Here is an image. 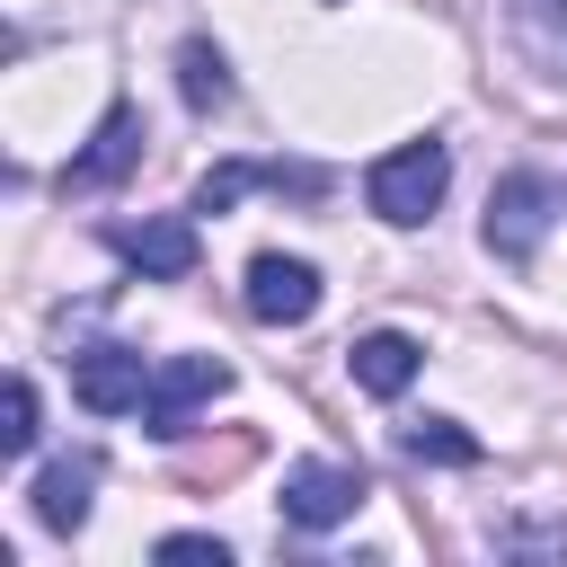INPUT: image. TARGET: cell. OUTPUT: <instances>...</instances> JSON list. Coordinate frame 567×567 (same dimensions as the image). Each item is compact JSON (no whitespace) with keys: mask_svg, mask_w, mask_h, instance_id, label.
Wrapping results in <instances>:
<instances>
[{"mask_svg":"<svg viewBox=\"0 0 567 567\" xmlns=\"http://www.w3.org/2000/svg\"><path fill=\"white\" fill-rule=\"evenodd\" d=\"M443 186H452V142H399V151H381L372 168H363V204L390 221V230H416V221H434V204H443Z\"/></svg>","mask_w":567,"mask_h":567,"instance_id":"obj_1","label":"cell"},{"mask_svg":"<svg viewBox=\"0 0 567 567\" xmlns=\"http://www.w3.org/2000/svg\"><path fill=\"white\" fill-rule=\"evenodd\" d=\"M549 221H558V177H540V168H505V177L487 186V257L532 266L540 239H549Z\"/></svg>","mask_w":567,"mask_h":567,"instance_id":"obj_2","label":"cell"},{"mask_svg":"<svg viewBox=\"0 0 567 567\" xmlns=\"http://www.w3.org/2000/svg\"><path fill=\"white\" fill-rule=\"evenodd\" d=\"M346 372H354V390L399 399V390L425 372V346H416L408 328H372V337H354V346H346Z\"/></svg>","mask_w":567,"mask_h":567,"instance_id":"obj_9","label":"cell"},{"mask_svg":"<svg viewBox=\"0 0 567 567\" xmlns=\"http://www.w3.org/2000/svg\"><path fill=\"white\" fill-rule=\"evenodd\" d=\"M124 266H142L151 284H186L195 266H204V239H195V221L186 213H142V221H106L97 230Z\"/></svg>","mask_w":567,"mask_h":567,"instance_id":"obj_5","label":"cell"},{"mask_svg":"<svg viewBox=\"0 0 567 567\" xmlns=\"http://www.w3.org/2000/svg\"><path fill=\"white\" fill-rule=\"evenodd\" d=\"M221 390H230V363H221V354H168V363L151 372L142 425H151L159 443H177V434H195V416H204Z\"/></svg>","mask_w":567,"mask_h":567,"instance_id":"obj_3","label":"cell"},{"mask_svg":"<svg viewBox=\"0 0 567 567\" xmlns=\"http://www.w3.org/2000/svg\"><path fill=\"white\" fill-rule=\"evenodd\" d=\"M399 452H408V461H434V470H478L487 443H478L470 425H452V416H408V425H399Z\"/></svg>","mask_w":567,"mask_h":567,"instance_id":"obj_12","label":"cell"},{"mask_svg":"<svg viewBox=\"0 0 567 567\" xmlns=\"http://www.w3.org/2000/svg\"><path fill=\"white\" fill-rule=\"evenodd\" d=\"M496 549H549V558H567V523H505Z\"/></svg>","mask_w":567,"mask_h":567,"instance_id":"obj_16","label":"cell"},{"mask_svg":"<svg viewBox=\"0 0 567 567\" xmlns=\"http://www.w3.org/2000/svg\"><path fill=\"white\" fill-rule=\"evenodd\" d=\"M239 301H248V319H266V328H301V319H319V266L266 248V257H248Z\"/></svg>","mask_w":567,"mask_h":567,"instance_id":"obj_7","label":"cell"},{"mask_svg":"<svg viewBox=\"0 0 567 567\" xmlns=\"http://www.w3.org/2000/svg\"><path fill=\"white\" fill-rule=\"evenodd\" d=\"M89 487H97V452H62V461L35 470L27 505H35L44 532H80V523H89Z\"/></svg>","mask_w":567,"mask_h":567,"instance_id":"obj_10","label":"cell"},{"mask_svg":"<svg viewBox=\"0 0 567 567\" xmlns=\"http://www.w3.org/2000/svg\"><path fill=\"white\" fill-rule=\"evenodd\" d=\"M0 452H9V461L35 452V381H27V372H9V399H0Z\"/></svg>","mask_w":567,"mask_h":567,"instance_id":"obj_15","label":"cell"},{"mask_svg":"<svg viewBox=\"0 0 567 567\" xmlns=\"http://www.w3.org/2000/svg\"><path fill=\"white\" fill-rule=\"evenodd\" d=\"M159 558H213V567H221V558H230V540H221V532H168V540H159Z\"/></svg>","mask_w":567,"mask_h":567,"instance_id":"obj_17","label":"cell"},{"mask_svg":"<svg viewBox=\"0 0 567 567\" xmlns=\"http://www.w3.org/2000/svg\"><path fill=\"white\" fill-rule=\"evenodd\" d=\"M142 142H151V124H142V106L133 97H115L106 115H97V133H89V151L80 159H62V195H106V186H124L133 168H142Z\"/></svg>","mask_w":567,"mask_h":567,"instance_id":"obj_4","label":"cell"},{"mask_svg":"<svg viewBox=\"0 0 567 567\" xmlns=\"http://www.w3.org/2000/svg\"><path fill=\"white\" fill-rule=\"evenodd\" d=\"M257 186H266V159H221V168L195 177V213H230V204L257 195Z\"/></svg>","mask_w":567,"mask_h":567,"instance_id":"obj_14","label":"cell"},{"mask_svg":"<svg viewBox=\"0 0 567 567\" xmlns=\"http://www.w3.org/2000/svg\"><path fill=\"white\" fill-rule=\"evenodd\" d=\"M514 18V44L540 80H567V0H505Z\"/></svg>","mask_w":567,"mask_h":567,"instance_id":"obj_11","label":"cell"},{"mask_svg":"<svg viewBox=\"0 0 567 567\" xmlns=\"http://www.w3.org/2000/svg\"><path fill=\"white\" fill-rule=\"evenodd\" d=\"M275 505H284L292 532H337V523H354V505H363V470H354V461H292Z\"/></svg>","mask_w":567,"mask_h":567,"instance_id":"obj_6","label":"cell"},{"mask_svg":"<svg viewBox=\"0 0 567 567\" xmlns=\"http://www.w3.org/2000/svg\"><path fill=\"white\" fill-rule=\"evenodd\" d=\"M151 372L159 363H142L133 346H89V354H71V399L89 416H133L151 399Z\"/></svg>","mask_w":567,"mask_h":567,"instance_id":"obj_8","label":"cell"},{"mask_svg":"<svg viewBox=\"0 0 567 567\" xmlns=\"http://www.w3.org/2000/svg\"><path fill=\"white\" fill-rule=\"evenodd\" d=\"M177 97H186L195 115L230 106V62H221V44H213V35H186V44H177Z\"/></svg>","mask_w":567,"mask_h":567,"instance_id":"obj_13","label":"cell"}]
</instances>
